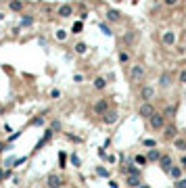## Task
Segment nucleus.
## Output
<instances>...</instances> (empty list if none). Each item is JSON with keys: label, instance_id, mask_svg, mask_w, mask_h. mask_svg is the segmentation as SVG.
<instances>
[{"label": "nucleus", "instance_id": "obj_37", "mask_svg": "<svg viewBox=\"0 0 186 188\" xmlns=\"http://www.w3.org/2000/svg\"><path fill=\"white\" fill-rule=\"evenodd\" d=\"M65 157H67L65 153H59V165L61 167H65Z\"/></svg>", "mask_w": 186, "mask_h": 188}, {"label": "nucleus", "instance_id": "obj_12", "mask_svg": "<svg viewBox=\"0 0 186 188\" xmlns=\"http://www.w3.org/2000/svg\"><path fill=\"white\" fill-rule=\"evenodd\" d=\"M44 123H46V121H44V113L29 119V125H34V128H44Z\"/></svg>", "mask_w": 186, "mask_h": 188}, {"label": "nucleus", "instance_id": "obj_20", "mask_svg": "<svg viewBox=\"0 0 186 188\" xmlns=\"http://www.w3.org/2000/svg\"><path fill=\"white\" fill-rule=\"evenodd\" d=\"M34 23H36V19H34V17H32V15H25V17L21 19V27H32Z\"/></svg>", "mask_w": 186, "mask_h": 188}, {"label": "nucleus", "instance_id": "obj_5", "mask_svg": "<svg viewBox=\"0 0 186 188\" xmlns=\"http://www.w3.org/2000/svg\"><path fill=\"white\" fill-rule=\"evenodd\" d=\"M109 109H111V107H109V100H107V98H103V100H96V103H94V107H92V111L96 113V115H105Z\"/></svg>", "mask_w": 186, "mask_h": 188}, {"label": "nucleus", "instance_id": "obj_8", "mask_svg": "<svg viewBox=\"0 0 186 188\" xmlns=\"http://www.w3.org/2000/svg\"><path fill=\"white\" fill-rule=\"evenodd\" d=\"M107 21H111V23H117V21H121V13L119 11H115V8H107Z\"/></svg>", "mask_w": 186, "mask_h": 188}, {"label": "nucleus", "instance_id": "obj_7", "mask_svg": "<svg viewBox=\"0 0 186 188\" xmlns=\"http://www.w3.org/2000/svg\"><path fill=\"white\" fill-rule=\"evenodd\" d=\"M117 119H119V113L115 111V109H109V111L103 115V123H105V125H113Z\"/></svg>", "mask_w": 186, "mask_h": 188}, {"label": "nucleus", "instance_id": "obj_15", "mask_svg": "<svg viewBox=\"0 0 186 188\" xmlns=\"http://www.w3.org/2000/svg\"><path fill=\"white\" fill-rule=\"evenodd\" d=\"M8 8L15 11V13H21L23 11V2L21 0H8Z\"/></svg>", "mask_w": 186, "mask_h": 188}, {"label": "nucleus", "instance_id": "obj_16", "mask_svg": "<svg viewBox=\"0 0 186 188\" xmlns=\"http://www.w3.org/2000/svg\"><path fill=\"white\" fill-rule=\"evenodd\" d=\"M128 186H132V188H138L142 182H140V176H128Z\"/></svg>", "mask_w": 186, "mask_h": 188}, {"label": "nucleus", "instance_id": "obj_22", "mask_svg": "<svg viewBox=\"0 0 186 188\" xmlns=\"http://www.w3.org/2000/svg\"><path fill=\"white\" fill-rule=\"evenodd\" d=\"M167 174H169V176H172V178H174V180H180V176H182V169H180V167H169V171H167Z\"/></svg>", "mask_w": 186, "mask_h": 188}, {"label": "nucleus", "instance_id": "obj_21", "mask_svg": "<svg viewBox=\"0 0 186 188\" xmlns=\"http://www.w3.org/2000/svg\"><path fill=\"white\" fill-rule=\"evenodd\" d=\"M159 157H161V153H159L157 148H151L149 155H146V161H159Z\"/></svg>", "mask_w": 186, "mask_h": 188}, {"label": "nucleus", "instance_id": "obj_30", "mask_svg": "<svg viewBox=\"0 0 186 188\" xmlns=\"http://www.w3.org/2000/svg\"><path fill=\"white\" fill-rule=\"evenodd\" d=\"M65 136H67V140H71V142H76V144H82L84 140L80 138V136H73V134H65Z\"/></svg>", "mask_w": 186, "mask_h": 188}, {"label": "nucleus", "instance_id": "obj_1", "mask_svg": "<svg viewBox=\"0 0 186 188\" xmlns=\"http://www.w3.org/2000/svg\"><path fill=\"white\" fill-rule=\"evenodd\" d=\"M149 123H151L153 130H163V128H165V115L153 111V115L149 117Z\"/></svg>", "mask_w": 186, "mask_h": 188}, {"label": "nucleus", "instance_id": "obj_17", "mask_svg": "<svg viewBox=\"0 0 186 188\" xmlns=\"http://www.w3.org/2000/svg\"><path fill=\"white\" fill-rule=\"evenodd\" d=\"M119 63H121V65H128V63H130V59H132V55L130 52H128V50H119Z\"/></svg>", "mask_w": 186, "mask_h": 188}, {"label": "nucleus", "instance_id": "obj_3", "mask_svg": "<svg viewBox=\"0 0 186 188\" xmlns=\"http://www.w3.org/2000/svg\"><path fill=\"white\" fill-rule=\"evenodd\" d=\"M46 184H48V188H63L65 186V180H63L59 174H50L48 178H46Z\"/></svg>", "mask_w": 186, "mask_h": 188}, {"label": "nucleus", "instance_id": "obj_47", "mask_svg": "<svg viewBox=\"0 0 186 188\" xmlns=\"http://www.w3.org/2000/svg\"><path fill=\"white\" fill-rule=\"evenodd\" d=\"M182 163H184V165H186V157H184V159H182Z\"/></svg>", "mask_w": 186, "mask_h": 188}, {"label": "nucleus", "instance_id": "obj_35", "mask_svg": "<svg viewBox=\"0 0 186 188\" xmlns=\"http://www.w3.org/2000/svg\"><path fill=\"white\" fill-rule=\"evenodd\" d=\"M159 82H161V86H169V75H167V73H163Z\"/></svg>", "mask_w": 186, "mask_h": 188}, {"label": "nucleus", "instance_id": "obj_6", "mask_svg": "<svg viewBox=\"0 0 186 188\" xmlns=\"http://www.w3.org/2000/svg\"><path fill=\"white\" fill-rule=\"evenodd\" d=\"M153 111H155V107H153V103L151 100H144V103L140 104V109H138V113H140V117H151L153 115Z\"/></svg>", "mask_w": 186, "mask_h": 188}, {"label": "nucleus", "instance_id": "obj_44", "mask_svg": "<svg viewBox=\"0 0 186 188\" xmlns=\"http://www.w3.org/2000/svg\"><path fill=\"white\" fill-rule=\"evenodd\" d=\"M4 148H7V144H4V142H0V153H2Z\"/></svg>", "mask_w": 186, "mask_h": 188}, {"label": "nucleus", "instance_id": "obj_10", "mask_svg": "<svg viewBox=\"0 0 186 188\" xmlns=\"http://www.w3.org/2000/svg\"><path fill=\"white\" fill-rule=\"evenodd\" d=\"M159 163H161V167H163L165 171H169V167L174 165V159L169 155H161V157H159Z\"/></svg>", "mask_w": 186, "mask_h": 188}, {"label": "nucleus", "instance_id": "obj_29", "mask_svg": "<svg viewBox=\"0 0 186 188\" xmlns=\"http://www.w3.org/2000/svg\"><path fill=\"white\" fill-rule=\"evenodd\" d=\"M82 29H84V23H82V21H76V25L71 27V31H73V34H80Z\"/></svg>", "mask_w": 186, "mask_h": 188}, {"label": "nucleus", "instance_id": "obj_11", "mask_svg": "<svg viewBox=\"0 0 186 188\" xmlns=\"http://www.w3.org/2000/svg\"><path fill=\"white\" fill-rule=\"evenodd\" d=\"M56 13H59V17H71V15H73V7H69V4H61V7L56 8Z\"/></svg>", "mask_w": 186, "mask_h": 188}, {"label": "nucleus", "instance_id": "obj_41", "mask_svg": "<svg viewBox=\"0 0 186 188\" xmlns=\"http://www.w3.org/2000/svg\"><path fill=\"white\" fill-rule=\"evenodd\" d=\"M165 4H167V7H176V4H178V0H165Z\"/></svg>", "mask_w": 186, "mask_h": 188}, {"label": "nucleus", "instance_id": "obj_18", "mask_svg": "<svg viewBox=\"0 0 186 188\" xmlns=\"http://www.w3.org/2000/svg\"><path fill=\"white\" fill-rule=\"evenodd\" d=\"M73 50H76V55H86V52H88V46H86L84 42H76Z\"/></svg>", "mask_w": 186, "mask_h": 188}, {"label": "nucleus", "instance_id": "obj_45", "mask_svg": "<svg viewBox=\"0 0 186 188\" xmlns=\"http://www.w3.org/2000/svg\"><path fill=\"white\" fill-rule=\"evenodd\" d=\"M138 188H151V186H146V184H140V186H138Z\"/></svg>", "mask_w": 186, "mask_h": 188}, {"label": "nucleus", "instance_id": "obj_36", "mask_svg": "<svg viewBox=\"0 0 186 188\" xmlns=\"http://www.w3.org/2000/svg\"><path fill=\"white\" fill-rule=\"evenodd\" d=\"M59 96H61V90H59V88L50 90V98H59Z\"/></svg>", "mask_w": 186, "mask_h": 188}, {"label": "nucleus", "instance_id": "obj_33", "mask_svg": "<svg viewBox=\"0 0 186 188\" xmlns=\"http://www.w3.org/2000/svg\"><path fill=\"white\" fill-rule=\"evenodd\" d=\"M71 163H73L76 167H80V165H82V159H80L77 155H71Z\"/></svg>", "mask_w": 186, "mask_h": 188}, {"label": "nucleus", "instance_id": "obj_38", "mask_svg": "<svg viewBox=\"0 0 186 188\" xmlns=\"http://www.w3.org/2000/svg\"><path fill=\"white\" fill-rule=\"evenodd\" d=\"M174 188H186V180H176V186Z\"/></svg>", "mask_w": 186, "mask_h": 188}, {"label": "nucleus", "instance_id": "obj_28", "mask_svg": "<svg viewBox=\"0 0 186 188\" xmlns=\"http://www.w3.org/2000/svg\"><path fill=\"white\" fill-rule=\"evenodd\" d=\"M142 144H144L146 148H155V146H157V142H155L153 138H144V140H142Z\"/></svg>", "mask_w": 186, "mask_h": 188}, {"label": "nucleus", "instance_id": "obj_34", "mask_svg": "<svg viewBox=\"0 0 186 188\" xmlns=\"http://www.w3.org/2000/svg\"><path fill=\"white\" fill-rule=\"evenodd\" d=\"M98 27H100V31H103V34L111 36V29H109V25H105V23H98Z\"/></svg>", "mask_w": 186, "mask_h": 188}, {"label": "nucleus", "instance_id": "obj_4", "mask_svg": "<svg viewBox=\"0 0 186 188\" xmlns=\"http://www.w3.org/2000/svg\"><path fill=\"white\" fill-rule=\"evenodd\" d=\"M142 77H144V67H142V65H134L130 69V80L136 84V82H140Z\"/></svg>", "mask_w": 186, "mask_h": 188}, {"label": "nucleus", "instance_id": "obj_42", "mask_svg": "<svg viewBox=\"0 0 186 188\" xmlns=\"http://www.w3.org/2000/svg\"><path fill=\"white\" fill-rule=\"evenodd\" d=\"M17 138H19V132H17V134H11V138H8V142H15Z\"/></svg>", "mask_w": 186, "mask_h": 188}, {"label": "nucleus", "instance_id": "obj_27", "mask_svg": "<svg viewBox=\"0 0 186 188\" xmlns=\"http://www.w3.org/2000/svg\"><path fill=\"white\" fill-rule=\"evenodd\" d=\"M11 176H13V169H7V171H4V169H0V182L7 180V178H11Z\"/></svg>", "mask_w": 186, "mask_h": 188}, {"label": "nucleus", "instance_id": "obj_13", "mask_svg": "<svg viewBox=\"0 0 186 188\" xmlns=\"http://www.w3.org/2000/svg\"><path fill=\"white\" fill-rule=\"evenodd\" d=\"M163 44H165V46H174V44H176V34H174V31H165V34H163Z\"/></svg>", "mask_w": 186, "mask_h": 188}, {"label": "nucleus", "instance_id": "obj_25", "mask_svg": "<svg viewBox=\"0 0 186 188\" xmlns=\"http://www.w3.org/2000/svg\"><path fill=\"white\" fill-rule=\"evenodd\" d=\"M56 40H59V42H65V40H67V31H65V29H56Z\"/></svg>", "mask_w": 186, "mask_h": 188}, {"label": "nucleus", "instance_id": "obj_31", "mask_svg": "<svg viewBox=\"0 0 186 188\" xmlns=\"http://www.w3.org/2000/svg\"><path fill=\"white\" fill-rule=\"evenodd\" d=\"M96 174L100 176V178H109V171H107V169H105V167H100V165L96 167Z\"/></svg>", "mask_w": 186, "mask_h": 188}, {"label": "nucleus", "instance_id": "obj_32", "mask_svg": "<svg viewBox=\"0 0 186 188\" xmlns=\"http://www.w3.org/2000/svg\"><path fill=\"white\" fill-rule=\"evenodd\" d=\"M132 38H134V31H128V34L124 36V42H125V44H132V42H134Z\"/></svg>", "mask_w": 186, "mask_h": 188}, {"label": "nucleus", "instance_id": "obj_14", "mask_svg": "<svg viewBox=\"0 0 186 188\" xmlns=\"http://www.w3.org/2000/svg\"><path fill=\"white\" fill-rule=\"evenodd\" d=\"M92 86H94V90H105L107 88V80L105 77H94V82H92Z\"/></svg>", "mask_w": 186, "mask_h": 188}, {"label": "nucleus", "instance_id": "obj_19", "mask_svg": "<svg viewBox=\"0 0 186 188\" xmlns=\"http://www.w3.org/2000/svg\"><path fill=\"white\" fill-rule=\"evenodd\" d=\"M176 134H178V130H176V125H167L165 128V138L167 140H172V138H176Z\"/></svg>", "mask_w": 186, "mask_h": 188}, {"label": "nucleus", "instance_id": "obj_24", "mask_svg": "<svg viewBox=\"0 0 186 188\" xmlns=\"http://www.w3.org/2000/svg\"><path fill=\"white\" fill-rule=\"evenodd\" d=\"M134 163L142 167V165L146 163V155H134Z\"/></svg>", "mask_w": 186, "mask_h": 188}, {"label": "nucleus", "instance_id": "obj_23", "mask_svg": "<svg viewBox=\"0 0 186 188\" xmlns=\"http://www.w3.org/2000/svg\"><path fill=\"white\" fill-rule=\"evenodd\" d=\"M50 130H52V132H61V130H63V123L59 121V119H55V121H50Z\"/></svg>", "mask_w": 186, "mask_h": 188}, {"label": "nucleus", "instance_id": "obj_9", "mask_svg": "<svg viewBox=\"0 0 186 188\" xmlns=\"http://www.w3.org/2000/svg\"><path fill=\"white\" fill-rule=\"evenodd\" d=\"M153 96H155V88H153V86L140 88V98H142V100H151Z\"/></svg>", "mask_w": 186, "mask_h": 188}, {"label": "nucleus", "instance_id": "obj_2", "mask_svg": "<svg viewBox=\"0 0 186 188\" xmlns=\"http://www.w3.org/2000/svg\"><path fill=\"white\" fill-rule=\"evenodd\" d=\"M52 136H55V132H52V130H50V128H48V130L44 132V136H42V138L38 140V144L34 146V151H32V153H38L40 148H44V146H46V144H48V142H50V140H52Z\"/></svg>", "mask_w": 186, "mask_h": 188}, {"label": "nucleus", "instance_id": "obj_40", "mask_svg": "<svg viewBox=\"0 0 186 188\" xmlns=\"http://www.w3.org/2000/svg\"><path fill=\"white\" fill-rule=\"evenodd\" d=\"M180 82L186 84V69H184V71H180Z\"/></svg>", "mask_w": 186, "mask_h": 188}, {"label": "nucleus", "instance_id": "obj_39", "mask_svg": "<svg viewBox=\"0 0 186 188\" xmlns=\"http://www.w3.org/2000/svg\"><path fill=\"white\" fill-rule=\"evenodd\" d=\"M174 113H176V109H174L172 104H167V109H165V115H169V117H172Z\"/></svg>", "mask_w": 186, "mask_h": 188}, {"label": "nucleus", "instance_id": "obj_26", "mask_svg": "<svg viewBox=\"0 0 186 188\" xmlns=\"http://www.w3.org/2000/svg\"><path fill=\"white\" fill-rule=\"evenodd\" d=\"M174 144H176V148H180V151H186V140L176 138V140H174Z\"/></svg>", "mask_w": 186, "mask_h": 188}, {"label": "nucleus", "instance_id": "obj_46", "mask_svg": "<svg viewBox=\"0 0 186 188\" xmlns=\"http://www.w3.org/2000/svg\"><path fill=\"white\" fill-rule=\"evenodd\" d=\"M2 19H4V15H2V13H0V21H2Z\"/></svg>", "mask_w": 186, "mask_h": 188}, {"label": "nucleus", "instance_id": "obj_43", "mask_svg": "<svg viewBox=\"0 0 186 188\" xmlns=\"http://www.w3.org/2000/svg\"><path fill=\"white\" fill-rule=\"evenodd\" d=\"M73 80H76V82H77V84H80V82H82V80H84V75H82V73H77V75H76V77H73Z\"/></svg>", "mask_w": 186, "mask_h": 188}]
</instances>
